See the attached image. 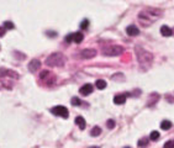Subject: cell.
<instances>
[{
	"label": "cell",
	"instance_id": "obj_1",
	"mask_svg": "<svg viewBox=\"0 0 174 148\" xmlns=\"http://www.w3.org/2000/svg\"><path fill=\"white\" fill-rule=\"evenodd\" d=\"M162 16V11L159 9H151V10H143L140 12V22L143 25V26H150V25L154 21L156 17Z\"/></svg>",
	"mask_w": 174,
	"mask_h": 148
},
{
	"label": "cell",
	"instance_id": "obj_2",
	"mask_svg": "<svg viewBox=\"0 0 174 148\" xmlns=\"http://www.w3.org/2000/svg\"><path fill=\"white\" fill-rule=\"evenodd\" d=\"M135 51H136V56H137L140 66L142 68H145V69H147L148 67H151V64L153 62V54L150 53L148 51L143 49L142 47H140V46H136Z\"/></svg>",
	"mask_w": 174,
	"mask_h": 148
},
{
	"label": "cell",
	"instance_id": "obj_3",
	"mask_svg": "<svg viewBox=\"0 0 174 148\" xmlns=\"http://www.w3.org/2000/svg\"><path fill=\"white\" fill-rule=\"evenodd\" d=\"M64 61H66L64 56L59 52H56V53H52L46 59V64L48 67H61L64 64Z\"/></svg>",
	"mask_w": 174,
	"mask_h": 148
},
{
	"label": "cell",
	"instance_id": "obj_4",
	"mask_svg": "<svg viewBox=\"0 0 174 148\" xmlns=\"http://www.w3.org/2000/svg\"><path fill=\"white\" fill-rule=\"evenodd\" d=\"M122 52H124V48H122L121 46H110V47L104 48V51H102V54L114 57V56H120Z\"/></svg>",
	"mask_w": 174,
	"mask_h": 148
},
{
	"label": "cell",
	"instance_id": "obj_5",
	"mask_svg": "<svg viewBox=\"0 0 174 148\" xmlns=\"http://www.w3.org/2000/svg\"><path fill=\"white\" fill-rule=\"evenodd\" d=\"M51 112H52L53 115H56V116H61L63 119H67L69 116V111L67 110V107H64L62 105H58V106H54L51 109Z\"/></svg>",
	"mask_w": 174,
	"mask_h": 148
},
{
	"label": "cell",
	"instance_id": "obj_6",
	"mask_svg": "<svg viewBox=\"0 0 174 148\" xmlns=\"http://www.w3.org/2000/svg\"><path fill=\"white\" fill-rule=\"evenodd\" d=\"M96 56V51L93 49V48H87V49H83L82 53H80V57L82 58H85V59H89V58H93V57Z\"/></svg>",
	"mask_w": 174,
	"mask_h": 148
},
{
	"label": "cell",
	"instance_id": "obj_7",
	"mask_svg": "<svg viewBox=\"0 0 174 148\" xmlns=\"http://www.w3.org/2000/svg\"><path fill=\"white\" fill-rule=\"evenodd\" d=\"M93 85L92 84H85V85H83L80 89H79V93L82 94V95H84V96H87V95H89V94H92L93 93Z\"/></svg>",
	"mask_w": 174,
	"mask_h": 148
},
{
	"label": "cell",
	"instance_id": "obj_8",
	"mask_svg": "<svg viewBox=\"0 0 174 148\" xmlns=\"http://www.w3.org/2000/svg\"><path fill=\"white\" fill-rule=\"evenodd\" d=\"M127 96H128V94H119V95H116L115 98H114V102H115L116 105H122V104H125Z\"/></svg>",
	"mask_w": 174,
	"mask_h": 148
},
{
	"label": "cell",
	"instance_id": "obj_9",
	"mask_svg": "<svg viewBox=\"0 0 174 148\" xmlns=\"http://www.w3.org/2000/svg\"><path fill=\"white\" fill-rule=\"evenodd\" d=\"M41 67V62L38 61V59H32L29 64V69H30V72H36L37 69H40Z\"/></svg>",
	"mask_w": 174,
	"mask_h": 148
},
{
	"label": "cell",
	"instance_id": "obj_10",
	"mask_svg": "<svg viewBox=\"0 0 174 148\" xmlns=\"http://www.w3.org/2000/svg\"><path fill=\"white\" fill-rule=\"evenodd\" d=\"M126 34L128 36H137L140 34V30L135 26V25H130V26L126 27Z\"/></svg>",
	"mask_w": 174,
	"mask_h": 148
},
{
	"label": "cell",
	"instance_id": "obj_11",
	"mask_svg": "<svg viewBox=\"0 0 174 148\" xmlns=\"http://www.w3.org/2000/svg\"><path fill=\"white\" fill-rule=\"evenodd\" d=\"M75 125L78 126L80 130H84L85 126H87V122H85V119L82 117V116H77L75 117Z\"/></svg>",
	"mask_w": 174,
	"mask_h": 148
},
{
	"label": "cell",
	"instance_id": "obj_12",
	"mask_svg": "<svg viewBox=\"0 0 174 148\" xmlns=\"http://www.w3.org/2000/svg\"><path fill=\"white\" fill-rule=\"evenodd\" d=\"M83 40H84V35H83L82 32H75V34H73V42L80 43Z\"/></svg>",
	"mask_w": 174,
	"mask_h": 148
},
{
	"label": "cell",
	"instance_id": "obj_13",
	"mask_svg": "<svg viewBox=\"0 0 174 148\" xmlns=\"http://www.w3.org/2000/svg\"><path fill=\"white\" fill-rule=\"evenodd\" d=\"M160 34H162L163 36H165V37H169V36L173 35V31L168 26H162L160 27Z\"/></svg>",
	"mask_w": 174,
	"mask_h": 148
},
{
	"label": "cell",
	"instance_id": "obj_14",
	"mask_svg": "<svg viewBox=\"0 0 174 148\" xmlns=\"http://www.w3.org/2000/svg\"><path fill=\"white\" fill-rule=\"evenodd\" d=\"M160 128L162 130H169V128H172V122L169 120H164L160 122Z\"/></svg>",
	"mask_w": 174,
	"mask_h": 148
},
{
	"label": "cell",
	"instance_id": "obj_15",
	"mask_svg": "<svg viewBox=\"0 0 174 148\" xmlns=\"http://www.w3.org/2000/svg\"><path fill=\"white\" fill-rule=\"evenodd\" d=\"M95 85H96V88H98L99 90H102V89L106 88V82L102 80V79H99V80H96Z\"/></svg>",
	"mask_w": 174,
	"mask_h": 148
},
{
	"label": "cell",
	"instance_id": "obj_16",
	"mask_svg": "<svg viewBox=\"0 0 174 148\" xmlns=\"http://www.w3.org/2000/svg\"><path fill=\"white\" fill-rule=\"evenodd\" d=\"M100 133H101V128H100V127H98V126L93 127V128H92V131H90V134H92L93 137H95V136H99Z\"/></svg>",
	"mask_w": 174,
	"mask_h": 148
},
{
	"label": "cell",
	"instance_id": "obj_17",
	"mask_svg": "<svg viewBox=\"0 0 174 148\" xmlns=\"http://www.w3.org/2000/svg\"><path fill=\"white\" fill-rule=\"evenodd\" d=\"M148 144V138H140L138 139V143H137V146L140 147V148H145L146 146Z\"/></svg>",
	"mask_w": 174,
	"mask_h": 148
},
{
	"label": "cell",
	"instance_id": "obj_18",
	"mask_svg": "<svg viewBox=\"0 0 174 148\" xmlns=\"http://www.w3.org/2000/svg\"><path fill=\"white\" fill-rule=\"evenodd\" d=\"M150 138L152 141H158L159 139V132L158 131H152L151 134H150Z\"/></svg>",
	"mask_w": 174,
	"mask_h": 148
},
{
	"label": "cell",
	"instance_id": "obj_19",
	"mask_svg": "<svg viewBox=\"0 0 174 148\" xmlns=\"http://www.w3.org/2000/svg\"><path fill=\"white\" fill-rule=\"evenodd\" d=\"M4 27H5L6 30H14V29H15V25L12 24L11 21H5V22H4Z\"/></svg>",
	"mask_w": 174,
	"mask_h": 148
},
{
	"label": "cell",
	"instance_id": "obj_20",
	"mask_svg": "<svg viewBox=\"0 0 174 148\" xmlns=\"http://www.w3.org/2000/svg\"><path fill=\"white\" fill-rule=\"evenodd\" d=\"M88 26H89V20L85 19V20H83L82 24H80V30H87Z\"/></svg>",
	"mask_w": 174,
	"mask_h": 148
},
{
	"label": "cell",
	"instance_id": "obj_21",
	"mask_svg": "<svg viewBox=\"0 0 174 148\" xmlns=\"http://www.w3.org/2000/svg\"><path fill=\"white\" fill-rule=\"evenodd\" d=\"M70 104H72L73 106H78V105L82 104V102H80V99L79 98H73L72 100H70Z\"/></svg>",
	"mask_w": 174,
	"mask_h": 148
},
{
	"label": "cell",
	"instance_id": "obj_22",
	"mask_svg": "<svg viewBox=\"0 0 174 148\" xmlns=\"http://www.w3.org/2000/svg\"><path fill=\"white\" fill-rule=\"evenodd\" d=\"M163 148H174V139H170L168 142H165Z\"/></svg>",
	"mask_w": 174,
	"mask_h": 148
},
{
	"label": "cell",
	"instance_id": "obj_23",
	"mask_svg": "<svg viewBox=\"0 0 174 148\" xmlns=\"http://www.w3.org/2000/svg\"><path fill=\"white\" fill-rule=\"evenodd\" d=\"M106 126H107V128H114V127H115V120H112V119L107 120Z\"/></svg>",
	"mask_w": 174,
	"mask_h": 148
},
{
	"label": "cell",
	"instance_id": "obj_24",
	"mask_svg": "<svg viewBox=\"0 0 174 148\" xmlns=\"http://www.w3.org/2000/svg\"><path fill=\"white\" fill-rule=\"evenodd\" d=\"M66 41L69 43V42H72L73 41V34H69L67 37H66Z\"/></svg>",
	"mask_w": 174,
	"mask_h": 148
},
{
	"label": "cell",
	"instance_id": "obj_25",
	"mask_svg": "<svg viewBox=\"0 0 174 148\" xmlns=\"http://www.w3.org/2000/svg\"><path fill=\"white\" fill-rule=\"evenodd\" d=\"M5 32H6V29L5 27H0V37H3L5 35Z\"/></svg>",
	"mask_w": 174,
	"mask_h": 148
},
{
	"label": "cell",
	"instance_id": "obj_26",
	"mask_svg": "<svg viewBox=\"0 0 174 148\" xmlns=\"http://www.w3.org/2000/svg\"><path fill=\"white\" fill-rule=\"evenodd\" d=\"M48 36H57V32H47Z\"/></svg>",
	"mask_w": 174,
	"mask_h": 148
},
{
	"label": "cell",
	"instance_id": "obj_27",
	"mask_svg": "<svg viewBox=\"0 0 174 148\" xmlns=\"http://www.w3.org/2000/svg\"><path fill=\"white\" fill-rule=\"evenodd\" d=\"M90 148H99V147H90Z\"/></svg>",
	"mask_w": 174,
	"mask_h": 148
},
{
	"label": "cell",
	"instance_id": "obj_28",
	"mask_svg": "<svg viewBox=\"0 0 174 148\" xmlns=\"http://www.w3.org/2000/svg\"><path fill=\"white\" fill-rule=\"evenodd\" d=\"M126 148H130V147H126Z\"/></svg>",
	"mask_w": 174,
	"mask_h": 148
}]
</instances>
